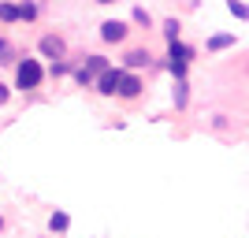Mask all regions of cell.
<instances>
[{"mask_svg": "<svg viewBox=\"0 0 249 238\" xmlns=\"http://www.w3.org/2000/svg\"><path fill=\"white\" fill-rule=\"evenodd\" d=\"M45 82V67L41 60H15V90H37Z\"/></svg>", "mask_w": 249, "mask_h": 238, "instance_id": "cell-1", "label": "cell"}, {"mask_svg": "<svg viewBox=\"0 0 249 238\" xmlns=\"http://www.w3.org/2000/svg\"><path fill=\"white\" fill-rule=\"evenodd\" d=\"M126 34H130V22H123V19H104L101 22V41L104 45H123Z\"/></svg>", "mask_w": 249, "mask_h": 238, "instance_id": "cell-2", "label": "cell"}, {"mask_svg": "<svg viewBox=\"0 0 249 238\" xmlns=\"http://www.w3.org/2000/svg\"><path fill=\"white\" fill-rule=\"evenodd\" d=\"M119 74H123V67H104L101 74L93 78V90L101 97H115V86H119Z\"/></svg>", "mask_w": 249, "mask_h": 238, "instance_id": "cell-3", "label": "cell"}, {"mask_svg": "<svg viewBox=\"0 0 249 238\" xmlns=\"http://www.w3.org/2000/svg\"><path fill=\"white\" fill-rule=\"evenodd\" d=\"M115 97L138 101V97H142V78H138L134 71H123V74H119V86H115Z\"/></svg>", "mask_w": 249, "mask_h": 238, "instance_id": "cell-4", "label": "cell"}, {"mask_svg": "<svg viewBox=\"0 0 249 238\" xmlns=\"http://www.w3.org/2000/svg\"><path fill=\"white\" fill-rule=\"evenodd\" d=\"M37 52H41L45 60H60V56H67V41H63L60 34H45L41 41H37Z\"/></svg>", "mask_w": 249, "mask_h": 238, "instance_id": "cell-5", "label": "cell"}, {"mask_svg": "<svg viewBox=\"0 0 249 238\" xmlns=\"http://www.w3.org/2000/svg\"><path fill=\"white\" fill-rule=\"evenodd\" d=\"M153 63V52L149 49H130L123 56V71H138V67H149Z\"/></svg>", "mask_w": 249, "mask_h": 238, "instance_id": "cell-6", "label": "cell"}, {"mask_svg": "<svg viewBox=\"0 0 249 238\" xmlns=\"http://www.w3.org/2000/svg\"><path fill=\"white\" fill-rule=\"evenodd\" d=\"M167 60L190 63V60H194V49H190V45H182V41H167Z\"/></svg>", "mask_w": 249, "mask_h": 238, "instance_id": "cell-7", "label": "cell"}, {"mask_svg": "<svg viewBox=\"0 0 249 238\" xmlns=\"http://www.w3.org/2000/svg\"><path fill=\"white\" fill-rule=\"evenodd\" d=\"M15 11H19V22H34L37 15H41V8H37L34 0H22V4H15Z\"/></svg>", "mask_w": 249, "mask_h": 238, "instance_id": "cell-8", "label": "cell"}, {"mask_svg": "<svg viewBox=\"0 0 249 238\" xmlns=\"http://www.w3.org/2000/svg\"><path fill=\"white\" fill-rule=\"evenodd\" d=\"M71 74H74V82L82 86V90H93V78H97V74L89 71V67H86V63H78V67H74Z\"/></svg>", "mask_w": 249, "mask_h": 238, "instance_id": "cell-9", "label": "cell"}, {"mask_svg": "<svg viewBox=\"0 0 249 238\" xmlns=\"http://www.w3.org/2000/svg\"><path fill=\"white\" fill-rule=\"evenodd\" d=\"M186 101H190V86H186V78H175V108H178V112L186 108Z\"/></svg>", "mask_w": 249, "mask_h": 238, "instance_id": "cell-10", "label": "cell"}, {"mask_svg": "<svg viewBox=\"0 0 249 238\" xmlns=\"http://www.w3.org/2000/svg\"><path fill=\"white\" fill-rule=\"evenodd\" d=\"M15 60H19V56H15V49H11V41L0 37V67H11Z\"/></svg>", "mask_w": 249, "mask_h": 238, "instance_id": "cell-11", "label": "cell"}, {"mask_svg": "<svg viewBox=\"0 0 249 238\" xmlns=\"http://www.w3.org/2000/svg\"><path fill=\"white\" fill-rule=\"evenodd\" d=\"M49 227L56 231V235H63V231L71 227V216H67V212H52V216H49Z\"/></svg>", "mask_w": 249, "mask_h": 238, "instance_id": "cell-12", "label": "cell"}, {"mask_svg": "<svg viewBox=\"0 0 249 238\" xmlns=\"http://www.w3.org/2000/svg\"><path fill=\"white\" fill-rule=\"evenodd\" d=\"M71 71H74V67H71V63H67V60L60 56V60H52V67H49V78L56 82V78H63V74H71Z\"/></svg>", "mask_w": 249, "mask_h": 238, "instance_id": "cell-13", "label": "cell"}, {"mask_svg": "<svg viewBox=\"0 0 249 238\" xmlns=\"http://www.w3.org/2000/svg\"><path fill=\"white\" fill-rule=\"evenodd\" d=\"M227 45H234V34H216V37H208V52H219V49H227Z\"/></svg>", "mask_w": 249, "mask_h": 238, "instance_id": "cell-14", "label": "cell"}, {"mask_svg": "<svg viewBox=\"0 0 249 238\" xmlns=\"http://www.w3.org/2000/svg\"><path fill=\"white\" fill-rule=\"evenodd\" d=\"M86 67H89V71H93V74H101L104 67H112V63H108V56H101V52H93V56H86Z\"/></svg>", "mask_w": 249, "mask_h": 238, "instance_id": "cell-15", "label": "cell"}, {"mask_svg": "<svg viewBox=\"0 0 249 238\" xmlns=\"http://www.w3.org/2000/svg\"><path fill=\"white\" fill-rule=\"evenodd\" d=\"M0 22H19V11H15V4H8V0H0Z\"/></svg>", "mask_w": 249, "mask_h": 238, "instance_id": "cell-16", "label": "cell"}, {"mask_svg": "<svg viewBox=\"0 0 249 238\" xmlns=\"http://www.w3.org/2000/svg\"><path fill=\"white\" fill-rule=\"evenodd\" d=\"M178 34H182V22L178 19H164V37L167 41H178Z\"/></svg>", "mask_w": 249, "mask_h": 238, "instance_id": "cell-17", "label": "cell"}, {"mask_svg": "<svg viewBox=\"0 0 249 238\" xmlns=\"http://www.w3.org/2000/svg\"><path fill=\"white\" fill-rule=\"evenodd\" d=\"M227 11L234 15V19H249V8L242 4V0H227Z\"/></svg>", "mask_w": 249, "mask_h": 238, "instance_id": "cell-18", "label": "cell"}, {"mask_svg": "<svg viewBox=\"0 0 249 238\" xmlns=\"http://www.w3.org/2000/svg\"><path fill=\"white\" fill-rule=\"evenodd\" d=\"M167 71L175 74V78H186V63L182 60H167Z\"/></svg>", "mask_w": 249, "mask_h": 238, "instance_id": "cell-19", "label": "cell"}, {"mask_svg": "<svg viewBox=\"0 0 249 238\" xmlns=\"http://www.w3.org/2000/svg\"><path fill=\"white\" fill-rule=\"evenodd\" d=\"M134 22L138 26H153V15H149L145 8H134Z\"/></svg>", "mask_w": 249, "mask_h": 238, "instance_id": "cell-20", "label": "cell"}, {"mask_svg": "<svg viewBox=\"0 0 249 238\" xmlns=\"http://www.w3.org/2000/svg\"><path fill=\"white\" fill-rule=\"evenodd\" d=\"M8 101H11V86H4V82H0V108H4Z\"/></svg>", "mask_w": 249, "mask_h": 238, "instance_id": "cell-21", "label": "cell"}, {"mask_svg": "<svg viewBox=\"0 0 249 238\" xmlns=\"http://www.w3.org/2000/svg\"><path fill=\"white\" fill-rule=\"evenodd\" d=\"M97 4H115V0H97Z\"/></svg>", "mask_w": 249, "mask_h": 238, "instance_id": "cell-22", "label": "cell"}, {"mask_svg": "<svg viewBox=\"0 0 249 238\" xmlns=\"http://www.w3.org/2000/svg\"><path fill=\"white\" fill-rule=\"evenodd\" d=\"M0 235H4V216H0Z\"/></svg>", "mask_w": 249, "mask_h": 238, "instance_id": "cell-23", "label": "cell"}]
</instances>
